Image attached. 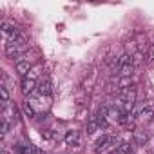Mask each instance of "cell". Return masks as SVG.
I'll return each instance as SVG.
<instances>
[{
	"instance_id": "7a4b0ae2",
	"label": "cell",
	"mask_w": 154,
	"mask_h": 154,
	"mask_svg": "<svg viewBox=\"0 0 154 154\" xmlns=\"http://www.w3.org/2000/svg\"><path fill=\"white\" fill-rule=\"evenodd\" d=\"M36 89H38V84H36V80L24 78V82H22V93H24L26 96H29V94H35V93H36Z\"/></svg>"
},
{
	"instance_id": "3957f363",
	"label": "cell",
	"mask_w": 154,
	"mask_h": 154,
	"mask_svg": "<svg viewBox=\"0 0 154 154\" xmlns=\"http://www.w3.org/2000/svg\"><path fill=\"white\" fill-rule=\"evenodd\" d=\"M31 69H33V65H31L29 60H26V58H22V56L17 60V72H18V74H24V76H26Z\"/></svg>"
},
{
	"instance_id": "9a60e30c",
	"label": "cell",
	"mask_w": 154,
	"mask_h": 154,
	"mask_svg": "<svg viewBox=\"0 0 154 154\" xmlns=\"http://www.w3.org/2000/svg\"><path fill=\"white\" fill-rule=\"evenodd\" d=\"M2 154H11V152H9L8 149H2Z\"/></svg>"
},
{
	"instance_id": "5bb4252c",
	"label": "cell",
	"mask_w": 154,
	"mask_h": 154,
	"mask_svg": "<svg viewBox=\"0 0 154 154\" xmlns=\"http://www.w3.org/2000/svg\"><path fill=\"white\" fill-rule=\"evenodd\" d=\"M24 111H26V114H27L29 118H33V116H36V111L33 109V105H31L29 102H26V103H24Z\"/></svg>"
},
{
	"instance_id": "ba28073f",
	"label": "cell",
	"mask_w": 154,
	"mask_h": 154,
	"mask_svg": "<svg viewBox=\"0 0 154 154\" xmlns=\"http://www.w3.org/2000/svg\"><path fill=\"white\" fill-rule=\"evenodd\" d=\"M0 96H2V107L9 105V89H8L6 84L0 85Z\"/></svg>"
},
{
	"instance_id": "8992f818",
	"label": "cell",
	"mask_w": 154,
	"mask_h": 154,
	"mask_svg": "<svg viewBox=\"0 0 154 154\" xmlns=\"http://www.w3.org/2000/svg\"><path fill=\"white\" fill-rule=\"evenodd\" d=\"M147 140H149V136L145 131H134V143L136 145H145Z\"/></svg>"
},
{
	"instance_id": "5b68a950",
	"label": "cell",
	"mask_w": 154,
	"mask_h": 154,
	"mask_svg": "<svg viewBox=\"0 0 154 154\" xmlns=\"http://www.w3.org/2000/svg\"><path fill=\"white\" fill-rule=\"evenodd\" d=\"M63 140H65V143L67 145H76L78 143V140H80V134H78V131H67V134L63 136Z\"/></svg>"
},
{
	"instance_id": "7c38bea8",
	"label": "cell",
	"mask_w": 154,
	"mask_h": 154,
	"mask_svg": "<svg viewBox=\"0 0 154 154\" xmlns=\"http://www.w3.org/2000/svg\"><path fill=\"white\" fill-rule=\"evenodd\" d=\"M40 71H42V67H40V65H36V67H33V69H31V71H29V72L26 74V78H29V80H35V78H36V76L40 74Z\"/></svg>"
},
{
	"instance_id": "4fadbf2b",
	"label": "cell",
	"mask_w": 154,
	"mask_h": 154,
	"mask_svg": "<svg viewBox=\"0 0 154 154\" xmlns=\"http://www.w3.org/2000/svg\"><path fill=\"white\" fill-rule=\"evenodd\" d=\"M118 87H120L122 91H129V87H131V78H122V80L118 82Z\"/></svg>"
},
{
	"instance_id": "6da1fadb",
	"label": "cell",
	"mask_w": 154,
	"mask_h": 154,
	"mask_svg": "<svg viewBox=\"0 0 154 154\" xmlns=\"http://www.w3.org/2000/svg\"><path fill=\"white\" fill-rule=\"evenodd\" d=\"M0 31H2V36H4V44H6V45L17 42V40L22 36L20 31L17 29V26H15L13 22H8V20L0 24Z\"/></svg>"
},
{
	"instance_id": "8fae6325",
	"label": "cell",
	"mask_w": 154,
	"mask_h": 154,
	"mask_svg": "<svg viewBox=\"0 0 154 154\" xmlns=\"http://www.w3.org/2000/svg\"><path fill=\"white\" fill-rule=\"evenodd\" d=\"M96 120H98V123H100L102 129H107V127H109V122H107V118H105V112H98V114H96Z\"/></svg>"
},
{
	"instance_id": "30bf717a",
	"label": "cell",
	"mask_w": 154,
	"mask_h": 154,
	"mask_svg": "<svg viewBox=\"0 0 154 154\" xmlns=\"http://www.w3.org/2000/svg\"><path fill=\"white\" fill-rule=\"evenodd\" d=\"M118 150H120L122 154H134V147H132L131 143H127V141H125V143H120V145H118Z\"/></svg>"
},
{
	"instance_id": "277c9868",
	"label": "cell",
	"mask_w": 154,
	"mask_h": 154,
	"mask_svg": "<svg viewBox=\"0 0 154 154\" xmlns=\"http://www.w3.org/2000/svg\"><path fill=\"white\" fill-rule=\"evenodd\" d=\"M53 91V85L47 78H42V82L38 84V89H36V94H42V96H49Z\"/></svg>"
},
{
	"instance_id": "9c48e42d",
	"label": "cell",
	"mask_w": 154,
	"mask_h": 154,
	"mask_svg": "<svg viewBox=\"0 0 154 154\" xmlns=\"http://www.w3.org/2000/svg\"><path fill=\"white\" fill-rule=\"evenodd\" d=\"M18 152L20 154H36L38 149L35 145H18Z\"/></svg>"
},
{
	"instance_id": "52a82bcc",
	"label": "cell",
	"mask_w": 154,
	"mask_h": 154,
	"mask_svg": "<svg viewBox=\"0 0 154 154\" xmlns=\"http://www.w3.org/2000/svg\"><path fill=\"white\" fill-rule=\"evenodd\" d=\"M98 129H100V123H98L96 116H93V118L87 122V127H85V131H87V134H94Z\"/></svg>"
}]
</instances>
